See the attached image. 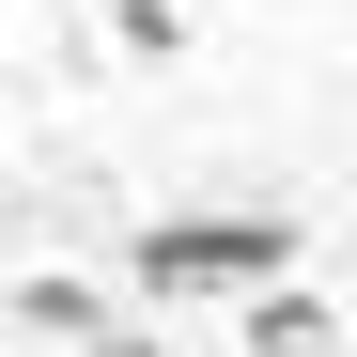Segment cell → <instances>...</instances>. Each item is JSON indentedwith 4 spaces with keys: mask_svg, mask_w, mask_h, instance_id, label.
I'll return each mask as SVG.
<instances>
[{
    "mask_svg": "<svg viewBox=\"0 0 357 357\" xmlns=\"http://www.w3.org/2000/svg\"><path fill=\"white\" fill-rule=\"evenodd\" d=\"M326 326H342V311H326L311 280H264V295H249V357H326Z\"/></svg>",
    "mask_w": 357,
    "mask_h": 357,
    "instance_id": "3957f363",
    "label": "cell"
},
{
    "mask_svg": "<svg viewBox=\"0 0 357 357\" xmlns=\"http://www.w3.org/2000/svg\"><path fill=\"white\" fill-rule=\"evenodd\" d=\"M78 357H155V326H93V342H78Z\"/></svg>",
    "mask_w": 357,
    "mask_h": 357,
    "instance_id": "277c9868",
    "label": "cell"
},
{
    "mask_svg": "<svg viewBox=\"0 0 357 357\" xmlns=\"http://www.w3.org/2000/svg\"><path fill=\"white\" fill-rule=\"evenodd\" d=\"M0 311H16V342H63V357H78V342L109 326V295H93V280H63V264H47V280H16V295H0Z\"/></svg>",
    "mask_w": 357,
    "mask_h": 357,
    "instance_id": "7a4b0ae2",
    "label": "cell"
},
{
    "mask_svg": "<svg viewBox=\"0 0 357 357\" xmlns=\"http://www.w3.org/2000/svg\"><path fill=\"white\" fill-rule=\"evenodd\" d=\"M140 295H264L295 280V218L280 202H233V218H140Z\"/></svg>",
    "mask_w": 357,
    "mask_h": 357,
    "instance_id": "6da1fadb",
    "label": "cell"
}]
</instances>
